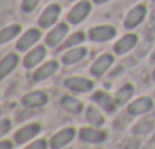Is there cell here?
Segmentation results:
<instances>
[{
	"mask_svg": "<svg viewBox=\"0 0 155 149\" xmlns=\"http://www.w3.org/2000/svg\"><path fill=\"white\" fill-rule=\"evenodd\" d=\"M11 147H12L11 141H2L0 143V149H11Z\"/></svg>",
	"mask_w": 155,
	"mask_h": 149,
	"instance_id": "f546056e",
	"label": "cell"
},
{
	"mask_svg": "<svg viewBox=\"0 0 155 149\" xmlns=\"http://www.w3.org/2000/svg\"><path fill=\"white\" fill-rule=\"evenodd\" d=\"M116 35V29L113 26H97L90 31V38L93 41H107Z\"/></svg>",
	"mask_w": 155,
	"mask_h": 149,
	"instance_id": "3957f363",
	"label": "cell"
},
{
	"mask_svg": "<svg viewBox=\"0 0 155 149\" xmlns=\"http://www.w3.org/2000/svg\"><path fill=\"white\" fill-rule=\"evenodd\" d=\"M38 38H40V32H38L37 29H31V31H28V32L20 38V41L17 43V49H18V50H26V49H29L35 41H38Z\"/></svg>",
	"mask_w": 155,
	"mask_h": 149,
	"instance_id": "8fae6325",
	"label": "cell"
},
{
	"mask_svg": "<svg viewBox=\"0 0 155 149\" xmlns=\"http://www.w3.org/2000/svg\"><path fill=\"white\" fill-rule=\"evenodd\" d=\"M18 32H20V26H17V25L9 26V28H5V29L2 31V34H0V43L5 44V43L9 41L11 38H14Z\"/></svg>",
	"mask_w": 155,
	"mask_h": 149,
	"instance_id": "44dd1931",
	"label": "cell"
},
{
	"mask_svg": "<svg viewBox=\"0 0 155 149\" xmlns=\"http://www.w3.org/2000/svg\"><path fill=\"white\" fill-rule=\"evenodd\" d=\"M61 107L64 110H67L68 113H73V114H78L82 111V104L74 99V98H70V96H65L62 101H61Z\"/></svg>",
	"mask_w": 155,
	"mask_h": 149,
	"instance_id": "ac0fdd59",
	"label": "cell"
},
{
	"mask_svg": "<svg viewBox=\"0 0 155 149\" xmlns=\"http://www.w3.org/2000/svg\"><path fill=\"white\" fill-rule=\"evenodd\" d=\"M40 0H23V11L25 12H31L37 5H38Z\"/></svg>",
	"mask_w": 155,
	"mask_h": 149,
	"instance_id": "484cf974",
	"label": "cell"
},
{
	"mask_svg": "<svg viewBox=\"0 0 155 149\" xmlns=\"http://www.w3.org/2000/svg\"><path fill=\"white\" fill-rule=\"evenodd\" d=\"M132 93H134V88H132V85H125V87H122L120 90H119V93H117V98H116V101H117V104H125L131 96H132Z\"/></svg>",
	"mask_w": 155,
	"mask_h": 149,
	"instance_id": "603a6c76",
	"label": "cell"
},
{
	"mask_svg": "<svg viewBox=\"0 0 155 149\" xmlns=\"http://www.w3.org/2000/svg\"><path fill=\"white\" fill-rule=\"evenodd\" d=\"M73 137H74V129H71V128L62 129L61 132H58V134L52 138L50 146H52L53 149H58V147H61V146L67 144V143H68V141H70Z\"/></svg>",
	"mask_w": 155,
	"mask_h": 149,
	"instance_id": "8992f818",
	"label": "cell"
},
{
	"mask_svg": "<svg viewBox=\"0 0 155 149\" xmlns=\"http://www.w3.org/2000/svg\"><path fill=\"white\" fill-rule=\"evenodd\" d=\"M135 43H137V35H134V34H128V35H125L122 40H119L117 43H116V46H114V50L117 52V53H126V52H129L134 46H135Z\"/></svg>",
	"mask_w": 155,
	"mask_h": 149,
	"instance_id": "52a82bcc",
	"label": "cell"
},
{
	"mask_svg": "<svg viewBox=\"0 0 155 149\" xmlns=\"http://www.w3.org/2000/svg\"><path fill=\"white\" fill-rule=\"evenodd\" d=\"M56 68H58V64H56L55 61H50V62L44 64L41 68H38V70H37V73L34 74V79H35V81L46 79L47 76H50V74H53V73L56 71Z\"/></svg>",
	"mask_w": 155,
	"mask_h": 149,
	"instance_id": "2e32d148",
	"label": "cell"
},
{
	"mask_svg": "<svg viewBox=\"0 0 155 149\" xmlns=\"http://www.w3.org/2000/svg\"><path fill=\"white\" fill-rule=\"evenodd\" d=\"M9 128H11V122H9L8 119H3V120H2V128H0V134L5 135V134L9 131Z\"/></svg>",
	"mask_w": 155,
	"mask_h": 149,
	"instance_id": "83f0119b",
	"label": "cell"
},
{
	"mask_svg": "<svg viewBox=\"0 0 155 149\" xmlns=\"http://www.w3.org/2000/svg\"><path fill=\"white\" fill-rule=\"evenodd\" d=\"M17 62H18V56H17V55H14V53L8 55V56L2 61V64H0V76L5 78L6 74L17 65Z\"/></svg>",
	"mask_w": 155,
	"mask_h": 149,
	"instance_id": "d6986e66",
	"label": "cell"
},
{
	"mask_svg": "<svg viewBox=\"0 0 155 149\" xmlns=\"http://www.w3.org/2000/svg\"><path fill=\"white\" fill-rule=\"evenodd\" d=\"M46 147H47V143L44 140H37L35 143L29 144L26 149H46Z\"/></svg>",
	"mask_w": 155,
	"mask_h": 149,
	"instance_id": "4316f807",
	"label": "cell"
},
{
	"mask_svg": "<svg viewBox=\"0 0 155 149\" xmlns=\"http://www.w3.org/2000/svg\"><path fill=\"white\" fill-rule=\"evenodd\" d=\"M85 55H87V50L84 47H78V49H73V50L67 52L62 56V61H64V64H73V62L81 61Z\"/></svg>",
	"mask_w": 155,
	"mask_h": 149,
	"instance_id": "ffe728a7",
	"label": "cell"
},
{
	"mask_svg": "<svg viewBox=\"0 0 155 149\" xmlns=\"http://www.w3.org/2000/svg\"><path fill=\"white\" fill-rule=\"evenodd\" d=\"M64 84L73 91H90L93 88V82L85 78H67Z\"/></svg>",
	"mask_w": 155,
	"mask_h": 149,
	"instance_id": "7a4b0ae2",
	"label": "cell"
},
{
	"mask_svg": "<svg viewBox=\"0 0 155 149\" xmlns=\"http://www.w3.org/2000/svg\"><path fill=\"white\" fill-rule=\"evenodd\" d=\"M144 15H146V8H144L143 5L135 6V8L128 14V17H126V20H125V26H126V28H134V26H137V25L144 18Z\"/></svg>",
	"mask_w": 155,
	"mask_h": 149,
	"instance_id": "5b68a950",
	"label": "cell"
},
{
	"mask_svg": "<svg viewBox=\"0 0 155 149\" xmlns=\"http://www.w3.org/2000/svg\"><path fill=\"white\" fill-rule=\"evenodd\" d=\"M44 55H46V49L44 47H37V49H34L26 58H25V65L26 67H34V65H37L43 58H44Z\"/></svg>",
	"mask_w": 155,
	"mask_h": 149,
	"instance_id": "e0dca14e",
	"label": "cell"
},
{
	"mask_svg": "<svg viewBox=\"0 0 155 149\" xmlns=\"http://www.w3.org/2000/svg\"><path fill=\"white\" fill-rule=\"evenodd\" d=\"M153 79H155V73H153Z\"/></svg>",
	"mask_w": 155,
	"mask_h": 149,
	"instance_id": "1f68e13d",
	"label": "cell"
},
{
	"mask_svg": "<svg viewBox=\"0 0 155 149\" xmlns=\"http://www.w3.org/2000/svg\"><path fill=\"white\" fill-rule=\"evenodd\" d=\"M113 64V56L111 55H102L93 65H91V73L94 74V76H101V74H104L110 65Z\"/></svg>",
	"mask_w": 155,
	"mask_h": 149,
	"instance_id": "ba28073f",
	"label": "cell"
},
{
	"mask_svg": "<svg viewBox=\"0 0 155 149\" xmlns=\"http://www.w3.org/2000/svg\"><path fill=\"white\" fill-rule=\"evenodd\" d=\"M81 41H84V34L78 32V34H74L73 37H70V38L65 41V44H64L62 47H70V46H74V44L81 43Z\"/></svg>",
	"mask_w": 155,
	"mask_h": 149,
	"instance_id": "cb8c5ba5",
	"label": "cell"
},
{
	"mask_svg": "<svg viewBox=\"0 0 155 149\" xmlns=\"http://www.w3.org/2000/svg\"><path fill=\"white\" fill-rule=\"evenodd\" d=\"M87 119H88L90 123H93V125H96V126H101V125L104 123L102 114H101L94 107H90V108L87 110Z\"/></svg>",
	"mask_w": 155,
	"mask_h": 149,
	"instance_id": "7402d4cb",
	"label": "cell"
},
{
	"mask_svg": "<svg viewBox=\"0 0 155 149\" xmlns=\"http://www.w3.org/2000/svg\"><path fill=\"white\" fill-rule=\"evenodd\" d=\"M38 132H40V125L31 123V125H26L25 128H21V129L17 132L15 140H17L18 143H25V141H28L29 138H32L35 134H38Z\"/></svg>",
	"mask_w": 155,
	"mask_h": 149,
	"instance_id": "7c38bea8",
	"label": "cell"
},
{
	"mask_svg": "<svg viewBox=\"0 0 155 149\" xmlns=\"http://www.w3.org/2000/svg\"><path fill=\"white\" fill-rule=\"evenodd\" d=\"M125 149H138V141H137V140L129 141V143L126 144V147H125Z\"/></svg>",
	"mask_w": 155,
	"mask_h": 149,
	"instance_id": "f1b7e54d",
	"label": "cell"
},
{
	"mask_svg": "<svg viewBox=\"0 0 155 149\" xmlns=\"http://www.w3.org/2000/svg\"><path fill=\"white\" fill-rule=\"evenodd\" d=\"M152 107V101L149 98H140L137 101H134L131 105H129V114L132 116H137V114H141V113H146L149 111Z\"/></svg>",
	"mask_w": 155,
	"mask_h": 149,
	"instance_id": "9c48e42d",
	"label": "cell"
},
{
	"mask_svg": "<svg viewBox=\"0 0 155 149\" xmlns=\"http://www.w3.org/2000/svg\"><path fill=\"white\" fill-rule=\"evenodd\" d=\"M67 25H64V23H61V25H58L53 31H50L49 32V35H47V38H46V43L49 44V46H56L62 38H64V35L67 34Z\"/></svg>",
	"mask_w": 155,
	"mask_h": 149,
	"instance_id": "30bf717a",
	"label": "cell"
},
{
	"mask_svg": "<svg viewBox=\"0 0 155 149\" xmlns=\"http://www.w3.org/2000/svg\"><path fill=\"white\" fill-rule=\"evenodd\" d=\"M81 138L84 141H91V143H99L104 141L107 138V134L104 131H97V129H90V128H84L81 129Z\"/></svg>",
	"mask_w": 155,
	"mask_h": 149,
	"instance_id": "4fadbf2b",
	"label": "cell"
},
{
	"mask_svg": "<svg viewBox=\"0 0 155 149\" xmlns=\"http://www.w3.org/2000/svg\"><path fill=\"white\" fill-rule=\"evenodd\" d=\"M47 102V96L43 91H35V93H29L23 98V104L26 107H41Z\"/></svg>",
	"mask_w": 155,
	"mask_h": 149,
	"instance_id": "5bb4252c",
	"label": "cell"
},
{
	"mask_svg": "<svg viewBox=\"0 0 155 149\" xmlns=\"http://www.w3.org/2000/svg\"><path fill=\"white\" fill-rule=\"evenodd\" d=\"M90 9H91V6H90L88 2H81V3H78V5L70 11V14H68V20H70L73 25H78V23L82 22V20L88 15Z\"/></svg>",
	"mask_w": 155,
	"mask_h": 149,
	"instance_id": "6da1fadb",
	"label": "cell"
},
{
	"mask_svg": "<svg viewBox=\"0 0 155 149\" xmlns=\"http://www.w3.org/2000/svg\"><path fill=\"white\" fill-rule=\"evenodd\" d=\"M94 2H96V3H105L107 0H94Z\"/></svg>",
	"mask_w": 155,
	"mask_h": 149,
	"instance_id": "4dcf8cb0",
	"label": "cell"
},
{
	"mask_svg": "<svg viewBox=\"0 0 155 149\" xmlns=\"http://www.w3.org/2000/svg\"><path fill=\"white\" fill-rule=\"evenodd\" d=\"M59 11H61V8H59L58 5H49V6L46 8V11L43 12L41 18H40V26H41V28H49V26H52V25L56 22V18H58V15H59Z\"/></svg>",
	"mask_w": 155,
	"mask_h": 149,
	"instance_id": "277c9868",
	"label": "cell"
},
{
	"mask_svg": "<svg viewBox=\"0 0 155 149\" xmlns=\"http://www.w3.org/2000/svg\"><path fill=\"white\" fill-rule=\"evenodd\" d=\"M93 101L94 102H97L105 111H108V113H114V104H113V101H111V98H110V94H107V93H104V91H97L94 96H93Z\"/></svg>",
	"mask_w": 155,
	"mask_h": 149,
	"instance_id": "9a60e30c",
	"label": "cell"
},
{
	"mask_svg": "<svg viewBox=\"0 0 155 149\" xmlns=\"http://www.w3.org/2000/svg\"><path fill=\"white\" fill-rule=\"evenodd\" d=\"M152 126H153V122L152 120H149L147 123L146 122H141L140 125H137L134 128V132H147L149 129H152Z\"/></svg>",
	"mask_w": 155,
	"mask_h": 149,
	"instance_id": "d4e9b609",
	"label": "cell"
}]
</instances>
